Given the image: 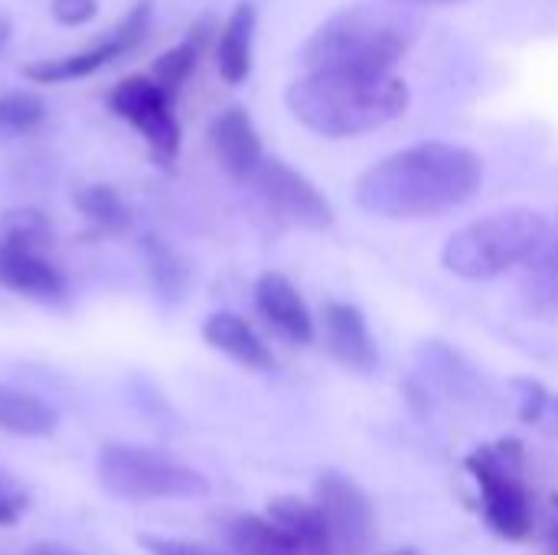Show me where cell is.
<instances>
[{"label":"cell","mask_w":558,"mask_h":555,"mask_svg":"<svg viewBox=\"0 0 558 555\" xmlns=\"http://www.w3.org/2000/svg\"><path fill=\"white\" fill-rule=\"evenodd\" d=\"M553 507H556L558 514V497H553ZM549 555H558V523L553 527V533H549Z\"/></svg>","instance_id":"obj_31"},{"label":"cell","mask_w":558,"mask_h":555,"mask_svg":"<svg viewBox=\"0 0 558 555\" xmlns=\"http://www.w3.org/2000/svg\"><path fill=\"white\" fill-rule=\"evenodd\" d=\"M23 507H26V500H23V497L0 491V527H13V523L20 520Z\"/></svg>","instance_id":"obj_28"},{"label":"cell","mask_w":558,"mask_h":555,"mask_svg":"<svg viewBox=\"0 0 558 555\" xmlns=\"http://www.w3.org/2000/svg\"><path fill=\"white\" fill-rule=\"evenodd\" d=\"M288 111L307 131L343 141L386 128L409 108L396 72H304L284 92Z\"/></svg>","instance_id":"obj_2"},{"label":"cell","mask_w":558,"mask_h":555,"mask_svg":"<svg viewBox=\"0 0 558 555\" xmlns=\"http://www.w3.org/2000/svg\"><path fill=\"white\" fill-rule=\"evenodd\" d=\"M0 285L29 301H59L65 281L43 249L0 236Z\"/></svg>","instance_id":"obj_11"},{"label":"cell","mask_w":558,"mask_h":555,"mask_svg":"<svg viewBox=\"0 0 558 555\" xmlns=\"http://www.w3.org/2000/svg\"><path fill=\"white\" fill-rule=\"evenodd\" d=\"M7 39H10V16L0 13V49L7 46Z\"/></svg>","instance_id":"obj_32"},{"label":"cell","mask_w":558,"mask_h":555,"mask_svg":"<svg viewBox=\"0 0 558 555\" xmlns=\"http://www.w3.org/2000/svg\"><path fill=\"white\" fill-rule=\"evenodd\" d=\"M173 101L150 75H128L121 79L111 95L108 105L118 118H124L150 147L154 160L170 164L180 154V121L173 111Z\"/></svg>","instance_id":"obj_8"},{"label":"cell","mask_w":558,"mask_h":555,"mask_svg":"<svg viewBox=\"0 0 558 555\" xmlns=\"http://www.w3.org/2000/svg\"><path fill=\"white\" fill-rule=\"evenodd\" d=\"M229 543L239 555H324L268 517H239L229 523Z\"/></svg>","instance_id":"obj_17"},{"label":"cell","mask_w":558,"mask_h":555,"mask_svg":"<svg viewBox=\"0 0 558 555\" xmlns=\"http://www.w3.org/2000/svg\"><path fill=\"white\" fill-rule=\"evenodd\" d=\"M556 412H558V399H556Z\"/></svg>","instance_id":"obj_34"},{"label":"cell","mask_w":558,"mask_h":555,"mask_svg":"<svg viewBox=\"0 0 558 555\" xmlns=\"http://www.w3.org/2000/svg\"><path fill=\"white\" fill-rule=\"evenodd\" d=\"M203 43H206V26L199 23L183 43H177V46H170L167 52H160L157 59H154V65H150V79L170 95V98H177V92L183 88V82L190 79V72L196 69V59H199V49H203Z\"/></svg>","instance_id":"obj_20"},{"label":"cell","mask_w":558,"mask_h":555,"mask_svg":"<svg viewBox=\"0 0 558 555\" xmlns=\"http://www.w3.org/2000/svg\"><path fill=\"white\" fill-rule=\"evenodd\" d=\"M26 555H78L72 553V550H65V546H59V543H36V546H29Z\"/></svg>","instance_id":"obj_29"},{"label":"cell","mask_w":558,"mask_h":555,"mask_svg":"<svg viewBox=\"0 0 558 555\" xmlns=\"http://www.w3.org/2000/svg\"><path fill=\"white\" fill-rule=\"evenodd\" d=\"M252 183H255L258 196L265 200V206L278 219H284L291 226H301V229H311V232H320V229L333 226L330 200L301 170L288 167L284 160L265 157V164L258 167Z\"/></svg>","instance_id":"obj_9"},{"label":"cell","mask_w":558,"mask_h":555,"mask_svg":"<svg viewBox=\"0 0 558 555\" xmlns=\"http://www.w3.org/2000/svg\"><path fill=\"white\" fill-rule=\"evenodd\" d=\"M314 504L330 530L337 553H363L376 533V514L360 484L343 478L340 471H324L314 484Z\"/></svg>","instance_id":"obj_10"},{"label":"cell","mask_w":558,"mask_h":555,"mask_svg":"<svg viewBox=\"0 0 558 555\" xmlns=\"http://www.w3.org/2000/svg\"><path fill=\"white\" fill-rule=\"evenodd\" d=\"M523 396H520V419L523 422H539V415H543V409L549 406V393H546V386L543 383H536V379H517L513 383Z\"/></svg>","instance_id":"obj_24"},{"label":"cell","mask_w":558,"mask_h":555,"mask_svg":"<svg viewBox=\"0 0 558 555\" xmlns=\"http://www.w3.org/2000/svg\"><path fill=\"white\" fill-rule=\"evenodd\" d=\"M203 340L219 350L222 357H229L232 363L245 366V370H255V373H265L275 366V357L268 350V343L255 334V327L232 314V311H219V314H209L206 324H203Z\"/></svg>","instance_id":"obj_15"},{"label":"cell","mask_w":558,"mask_h":555,"mask_svg":"<svg viewBox=\"0 0 558 555\" xmlns=\"http://www.w3.org/2000/svg\"><path fill=\"white\" fill-rule=\"evenodd\" d=\"M324 337L327 350L337 363H343L353 373H369L379 363L376 337L369 334V324L356 304L347 301H327L324 304Z\"/></svg>","instance_id":"obj_13"},{"label":"cell","mask_w":558,"mask_h":555,"mask_svg":"<svg viewBox=\"0 0 558 555\" xmlns=\"http://www.w3.org/2000/svg\"><path fill=\"white\" fill-rule=\"evenodd\" d=\"M209 144L222 170L235 180H255L258 167L265 164L262 137L252 124V114L239 105L219 111L209 124Z\"/></svg>","instance_id":"obj_12"},{"label":"cell","mask_w":558,"mask_h":555,"mask_svg":"<svg viewBox=\"0 0 558 555\" xmlns=\"http://www.w3.org/2000/svg\"><path fill=\"white\" fill-rule=\"evenodd\" d=\"M154 16V0H137L105 36L92 39V46L72 52V56H56V59H39V62H26L23 75L36 85H59V82H72V79H85L95 75L98 69H105L108 62L121 59L124 52H131Z\"/></svg>","instance_id":"obj_7"},{"label":"cell","mask_w":558,"mask_h":555,"mask_svg":"<svg viewBox=\"0 0 558 555\" xmlns=\"http://www.w3.org/2000/svg\"><path fill=\"white\" fill-rule=\"evenodd\" d=\"M389 555H418L415 550H396V553H389Z\"/></svg>","instance_id":"obj_33"},{"label":"cell","mask_w":558,"mask_h":555,"mask_svg":"<svg viewBox=\"0 0 558 555\" xmlns=\"http://www.w3.org/2000/svg\"><path fill=\"white\" fill-rule=\"evenodd\" d=\"M137 543L147 550V555H222L206 546H196L186 540H167V536H137Z\"/></svg>","instance_id":"obj_26"},{"label":"cell","mask_w":558,"mask_h":555,"mask_svg":"<svg viewBox=\"0 0 558 555\" xmlns=\"http://www.w3.org/2000/svg\"><path fill=\"white\" fill-rule=\"evenodd\" d=\"M536 298L558 304V239L549 249V255L543 258L539 272H536Z\"/></svg>","instance_id":"obj_27"},{"label":"cell","mask_w":558,"mask_h":555,"mask_svg":"<svg viewBox=\"0 0 558 555\" xmlns=\"http://www.w3.org/2000/svg\"><path fill=\"white\" fill-rule=\"evenodd\" d=\"M98 481L108 494L131 504L196 500L209 494V481L196 468L144 445H105L98 455Z\"/></svg>","instance_id":"obj_5"},{"label":"cell","mask_w":558,"mask_h":555,"mask_svg":"<svg viewBox=\"0 0 558 555\" xmlns=\"http://www.w3.org/2000/svg\"><path fill=\"white\" fill-rule=\"evenodd\" d=\"M59 425V415L49 402L39 396L3 386L0 383V432L20 435V438H49Z\"/></svg>","instance_id":"obj_18"},{"label":"cell","mask_w":558,"mask_h":555,"mask_svg":"<svg viewBox=\"0 0 558 555\" xmlns=\"http://www.w3.org/2000/svg\"><path fill=\"white\" fill-rule=\"evenodd\" d=\"M468 471L481 487L484 517L504 540H526L533 530V500L523 481L520 442H500L468 455Z\"/></svg>","instance_id":"obj_6"},{"label":"cell","mask_w":558,"mask_h":555,"mask_svg":"<svg viewBox=\"0 0 558 555\" xmlns=\"http://www.w3.org/2000/svg\"><path fill=\"white\" fill-rule=\"evenodd\" d=\"M95 13H98V0H52V16L62 26H82L95 20Z\"/></svg>","instance_id":"obj_25"},{"label":"cell","mask_w":558,"mask_h":555,"mask_svg":"<svg viewBox=\"0 0 558 555\" xmlns=\"http://www.w3.org/2000/svg\"><path fill=\"white\" fill-rule=\"evenodd\" d=\"M549 239V219L513 206L458 229L441 252V265L464 281H490L533 258Z\"/></svg>","instance_id":"obj_4"},{"label":"cell","mask_w":558,"mask_h":555,"mask_svg":"<svg viewBox=\"0 0 558 555\" xmlns=\"http://www.w3.org/2000/svg\"><path fill=\"white\" fill-rule=\"evenodd\" d=\"M255 307L291 343H311L314 340V317H311L301 291L281 272H265L255 281Z\"/></svg>","instance_id":"obj_14"},{"label":"cell","mask_w":558,"mask_h":555,"mask_svg":"<svg viewBox=\"0 0 558 555\" xmlns=\"http://www.w3.org/2000/svg\"><path fill=\"white\" fill-rule=\"evenodd\" d=\"M392 3H405V7H451L461 0H392Z\"/></svg>","instance_id":"obj_30"},{"label":"cell","mask_w":558,"mask_h":555,"mask_svg":"<svg viewBox=\"0 0 558 555\" xmlns=\"http://www.w3.org/2000/svg\"><path fill=\"white\" fill-rule=\"evenodd\" d=\"M75 206L101 232H121V229L131 226V209L124 206V200L118 196V190L108 186V183L82 186L75 193Z\"/></svg>","instance_id":"obj_21"},{"label":"cell","mask_w":558,"mask_h":555,"mask_svg":"<svg viewBox=\"0 0 558 555\" xmlns=\"http://www.w3.org/2000/svg\"><path fill=\"white\" fill-rule=\"evenodd\" d=\"M255 26H258V13L248 0L235 3L219 43H216V62H219V75L229 85H242L252 72V43H255Z\"/></svg>","instance_id":"obj_16"},{"label":"cell","mask_w":558,"mask_h":555,"mask_svg":"<svg viewBox=\"0 0 558 555\" xmlns=\"http://www.w3.org/2000/svg\"><path fill=\"white\" fill-rule=\"evenodd\" d=\"M484 183V160L461 144L402 147L356 180V206L379 219H432L464 206Z\"/></svg>","instance_id":"obj_1"},{"label":"cell","mask_w":558,"mask_h":555,"mask_svg":"<svg viewBox=\"0 0 558 555\" xmlns=\"http://www.w3.org/2000/svg\"><path fill=\"white\" fill-rule=\"evenodd\" d=\"M144 249H147V268H150L154 285L163 288V291H170V294H183V288H186V268H183V262L163 242H157V239H147Z\"/></svg>","instance_id":"obj_23"},{"label":"cell","mask_w":558,"mask_h":555,"mask_svg":"<svg viewBox=\"0 0 558 555\" xmlns=\"http://www.w3.org/2000/svg\"><path fill=\"white\" fill-rule=\"evenodd\" d=\"M268 520H275L278 527L294 533L311 550H317V553L324 555H337L333 540H330V530H327L317 504H307V500H298V497H275L268 504Z\"/></svg>","instance_id":"obj_19"},{"label":"cell","mask_w":558,"mask_h":555,"mask_svg":"<svg viewBox=\"0 0 558 555\" xmlns=\"http://www.w3.org/2000/svg\"><path fill=\"white\" fill-rule=\"evenodd\" d=\"M415 39V23L376 3H353L324 20L304 43L307 72H392Z\"/></svg>","instance_id":"obj_3"},{"label":"cell","mask_w":558,"mask_h":555,"mask_svg":"<svg viewBox=\"0 0 558 555\" xmlns=\"http://www.w3.org/2000/svg\"><path fill=\"white\" fill-rule=\"evenodd\" d=\"M46 118V101L33 92H3L0 95V131L26 134L39 128Z\"/></svg>","instance_id":"obj_22"}]
</instances>
